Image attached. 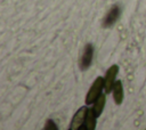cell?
<instances>
[{"instance_id": "1", "label": "cell", "mask_w": 146, "mask_h": 130, "mask_svg": "<svg viewBox=\"0 0 146 130\" xmlns=\"http://www.w3.org/2000/svg\"><path fill=\"white\" fill-rule=\"evenodd\" d=\"M104 90V78L102 76H97L95 79V81L92 82L90 89L87 92L86 96V104L90 105L94 104V101L102 95V91Z\"/></svg>"}, {"instance_id": "2", "label": "cell", "mask_w": 146, "mask_h": 130, "mask_svg": "<svg viewBox=\"0 0 146 130\" xmlns=\"http://www.w3.org/2000/svg\"><path fill=\"white\" fill-rule=\"evenodd\" d=\"M92 58H94V46L91 43H87L83 48L82 55H81L80 60H79L80 70L81 71H87L91 65Z\"/></svg>"}, {"instance_id": "3", "label": "cell", "mask_w": 146, "mask_h": 130, "mask_svg": "<svg viewBox=\"0 0 146 130\" xmlns=\"http://www.w3.org/2000/svg\"><path fill=\"white\" fill-rule=\"evenodd\" d=\"M119 73V66L117 65H112L108 67V70L106 71V74L104 76V90H105V94H110L112 92V89H113V86L115 83V79H116V75Z\"/></svg>"}, {"instance_id": "4", "label": "cell", "mask_w": 146, "mask_h": 130, "mask_svg": "<svg viewBox=\"0 0 146 130\" xmlns=\"http://www.w3.org/2000/svg\"><path fill=\"white\" fill-rule=\"evenodd\" d=\"M88 109L89 108L87 106H81L75 112V114L72 117L71 124H70V130H79L83 125L84 120H86V116H87V113H88Z\"/></svg>"}, {"instance_id": "5", "label": "cell", "mask_w": 146, "mask_h": 130, "mask_svg": "<svg viewBox=\"0 0 146 130\" xmlns=\"http://www.w3.org/2000/svg\"><path fill=\"white\" fill-rule=\"evenodd\" d=\"M120 13H121L120 7H119L117 5H114V6L110 9V11L105 15V17L103 18V22H102L103 27L107 29V27L113 26V25L115 24V22L117 21L119 16H120Z\"/></svg>"}, {"instance_id": "6", "label": "cell", "mask_w": 146, "mask_h": 130, "mask_svg": "<svg viewBox=\"0 0 146 130\" xmlns=\"http://www.w3.org/2000/svg\"><path fill=\"white\" fill-rule=\"evenodd\" d=\"M112 94H113V99H114V103L116 105H121L122 101H123V96H124V92H123V86H122V82L120 80L115 81L114 86H113V89H112Z\"/></svg>"}, {"instance_id": "7", "label": "cell", "mask_w": 146, "mask_h": 130, "mask_svg": "<svg viewBox=\"0 0 146 130\" xmlns=\"http://www.w3.org/2000/svg\"><path fill=\"white\" fill-rule=\"evenodd\" d=\"M96 122H97V116L94 113L92 108H89L88 109V113H87V116H86V120H84V123H83V125L80 129H83V130H94L96 128Z\"/></svg>"}, {"instance_id": "8", "label": "cell", "mask_w": 146, "mask_h": 130, "mask_svg": "<svg viewBox=\"0 0 146 130\" xmlns=\"http://www.w3.org/2000/svg\"><path fill=\"white\" fill-rule=\"evenodd\" d=\"M105 104H106V96H105L104 94H102V95L94 101V106H92L91 108H92V111H94V113L96 114L97 117H99L100 114L103 113L104 107H105Z\"/></svg>"}, {"instance_id": "9", "label": "cell", "mask_w": 146, "mask_h": 130, "mask_svg": "<svg viewBox=\"0 0 146 130\" xmlns=\"http://www.w3.org/2000/svg\"><path fill=\"white\" fill-rule=\"evenodd\" d=\"M43 129H46V130H55V129H57V125H56L55 121L48 119V120L46 121V123H44Z\"/></svg>"}]
</instances>
